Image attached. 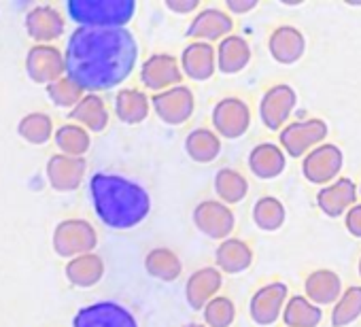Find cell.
I'll return each instance as SVG.
<instances>
[{"label":"cell","instance_id":"1","mask_svg":"<svg viewBox=\"0 0 361 327\" xmlns=\"http://www.w3.org/2000/svg\"><path fill=\"white\" fill-rule=\"evenodd\" d=\"M138 43L128 28L79 26L71 32L64 64L66 77L85 94L121 85L136 68Z\"/></svg>","mask_w":361,"mask_h":327},{"label":"cell","instance_id":"2","mask_svg":"<svg viewBox=\"0 0 361 327\" xmlns=\"http://www.w3.org/2000/svg\"><path fill=\"white\" fill-rule=\"evenodd\" d=\"M90 196L98 219L111 230H132L151 213L147 190L119 175L96 173L90 179Z\"/></svg>","mask_w":361,"mask_h":327},{"label":"cell","instance_id":"3","mask_svg":"<svg viewBox=\"0 0 361 327\" xmlns=\"http://www.w3.org/2000/svg\"><path fill=\"white\" fill-rule=\"evenodd\" d=\"M68 16L79 26L90 28H126L136 13L134 0H71Z\"/></svg>","mask_w":361,"mask_h":327},{"label":"cell","instance_id":"4","mask_svg":"<svg viewBox=\"0 0 361 327\" xmlns=\"http://www.w3.org/2000/svg\"><path fill=\"white\" fill-rule=\"evenodd\" d=\"M51 245L60 257L73 259L77 255L94 253L98 245V232L85 219H64L56 226Z\"/></svg>","mask_w":361,"mask_h":327},{"label":"cell","instance_id":"5","mask_svg":"<svg viewBox=\"0 0 361 327\" xmlns=\"http://www.w3.org/2000/svg\"><path fill=\"white\" fill-rule=\"evenodd\" d=\"M327 132H329L327 123L319 117L293 121L281 130V136H279L281 144L279 147L289 157H304L308 151L323 144V140L327 138Z\"/></svg>","mask_w":361,"mask_h":327},{"label":"cell","instance_id":"6","mask_svg":"<svg viewBox=\"0 0 361 327\" xmlns=\"http://www.w3.org/2000/svg\"><path fill=\"white\" fill-rule=\"evenodd\" d=\"M344 164L342 149L334 142H323L308 151L302 159V175L312 185H329L338 179Z\"/></svg>","mask_w":361,"mask_h":327},{"label":"cell","instance_id":"7","mask_svg":"<svg viewBox=\"0 0 361 327\" xmlns=\"http://www.w3.org/2000/svg\"><path fill=\"white\" fill-rule=\"evenodd\" d=\"M149 100H151L155 115L166 125H183L194 115V109H196L194 92L188 85H174L170 90L153 94V98Z\"/></svg>","mask_w":361,"mask_h":327},{"label":"cell","instance_id":"8","mask_svg":"<svg viewBox=\"0 0 361 327\" xmlns=\"http://www.w3.org/2000/svg\"><path fill=\"white\" fill-rule=\"evenodd\" d=\"M211 121H213V132L221 138H240L247 134V130L251 128V109L243 98L230 96L224 98L215 104L213 113H211Z\"/></svg>","mask_w":361,"mask_h":327},{"label":"cell","instance_id":"9","mask_svg":"<svg viewBox=\"0 0 361 327\" xmlns=\"http://www.w3.org/2000/svg\"><path fill=\"white\" fill-rule=\"evenodd\" d=\"M194 226L200 234L211 240H226L236 228V215L230 206L219 200H202L194 209Z\"/></svg>","mask_w":361,"mask_h":327},{"label":"cell","instance_id":"10","mask_svg":"<svg viewBox=\"0 0 361 327\" xmlns=\"http://www.w3.org/2000/svg\"><path fill=\"white\" fill-rule=\"evenodd\" d=\"M295 104H298V94L291 85L276 83L270 90H266V94L259 100V119L264 128H268L270 132L283 130Z\"/></svg>","mask_w":361,"mask_h":327},{"label":"cell","instance_id":"11","mask_svg":"<svg viewBox=\"0 0 361 327\" xmlns=\"http://www.w3.org/2000/svg\"><path fill=\"white\" fill-rule=\"evenodd\" d=\"M26 73L32 83L49 85L66 75L64 51L56 45H32L26 54Z\"/></svg>","mask_w":361,"mask_h":327},{"label":"cell","instance_id":"12","mask_svg":"<svg viewBox=\"0 0 361 327\" xmlns=\"http://www.w3.org/2000/svg\"><path fill=\"white\" fill-rule=\"evenodd\" d=\"M73 327H138V321L117 302H94L77 310Z\"/></svg>","mask_w":361,"mask_h":327},{"label":"cell","instance_id":"13","mask_svg":"<svg viewBox=\"0 0 361 327\" xmlns=\"http://www.w3.org/2000/svg\"><path fill=\"white\" fill-rule=\"evenodd\" d=\"M26 35L35 41V45H51L66 32L64 16L51 5H37L24 18Z\"/></svg>","mask_w":361,"mask_h":327},{"label":"cell","instance_id":"14","mask_svg":"<svg viewBox=\"0 0 361 327\" xmlns=\"http://www.w3.org/2000/svg\"><path fill=\"white\" fill-rule=\"evenodd\" d=\"M183 73H180L178 60L170 54H153L140 66V83L149 92H164L174 85H180Z\"/></svg>","mask_w":361,"mask_h":327},{"label":"cell","instance_id":"15","mask_svg":"<svg viewBox=\"0 0 361 327\" xmlns=\"http://www.w3.org/2000/svg\"><path fill=\"white\" fill-rule=\"evenodd\" d=\"M289 297V287L285 283H268L264 287H259L251 302H249V314L253 319V323L268 327L274 325L279 321V316L283 314L285 302Z\"/></svg>","mask_w":361,"mask_h":327},{"label":"cell","instance_id":"16","mask_svg":"<svg viewBox=\"0 0 361 327\" xmlns=\"http://www.w3.org/2000/svg\"><path fill=\"white\" fill-rule=\"evenodd\" d=\"M45 173H47V181L49 185L60 192V194H66V192H75L81 187V183L85 181V175H87V161L83 157H68V155H62V153H56L47 159V166H45Z\"/></svg>","mask_w":361,"mask_h":327},{"label":"cell","instance_id":"17","mask_svg":"<svg viewBox=\"0 0 361 327\" xmlns=\"http://www.w3.org/2000/svg\"><path fill=\"white\" fill-rule=\"evenodd\" d=\"M232 30H234V20L230 18L228 11H221L217 7H207L198 11L196 18L192 20L188 28V37L198 43L211 45L215 41H224L226 37H230Z\"/></svg>","mask_w":361,"mask_h":327},{"label":"cell","instance_id":"18","mask_svg":"<svg viewBox=\"0 0 361 327\" xmlns=\"http://www.w3.org/2000/svg\"><path fill=\"white\" fill-rule=\"evenodd\" d=\"M355 202H357V185L346 177H338L329 185L321 187L319 194H317L319 211L325 217H331V219H338V217L346 215V211Z\"/></svg>","mask_w":361,"mask_h":327},{"label":"cell","instance_id":"19","mask_svg":"<svg viewBox=\"0 0 361 327\" xmlns=\"http://www.w3.org/2000/svg\"><path fill=\"white\" fill-rule=\"evenodd\" d=\"M268 51L274 62L289 66L302 60L306 51V39L302 30H298L295 26H279L272 30L268 39Z\"/></svg>","mask_w":361,"mask_h":327},{"label":"cell","instance_id":"20","mask_svg":"<svg viewBox=\"0 0 361 327\" xmlns=\"http://www.w3.org/2000/svg\"><path fill=\"white\" fill-rule=\"evenodd\" d=\"M180 73L192 81H209L217 70L215 47L209 43H190L180 54Z\"/></svg>","mask_w":361,"mask_h":327},{"label":"cell","instance_id":"21","mask_svg":"<svg viewBox=\"0 0 361 327\" xmlns=\"http://www.w3.org/2000/svg\"><path fill=\"white\" fill-rule=\"evenodd\" d=\"M224 285V274L215 266L196 270L185 283V300L194 310H202L213 297L219 295Z\"/></svg>","mask_w":361,"mask_h":327},{"label":"cell","instance_id":"22","mask_svg":"<svg viewBox=\"0 0 361 327\" xmlns=\"http://www.w3.org/2000/svg\"><path fill=\"white\" fill-rule=\"evenodd\" d=\"M247 161H249V171L257 179L270 181V179H276L283 175V171L287 166V155L274 142H259L251 149Z\"/></svg>","mask_w":361,"mask_h":327},{"label":"cell","instance_id":"23","mask_svg":"<svg viewBox=\"0 0 361 327\" xmlns=\"http://www.w3.org/2000/svg\"><path fill=\"white\" fill-rule=\"evenodd\" d=\"M340 293H342V280L334 270L327 268L314 270L304 280V297L319 308L336 304Z\"/></svg>","mask_w":361,"mask_h":327},{"label":"cell","instance_id":"24","mask_svg":"<svg viewBox=\"0 0 361 327\" xmlns=\"http://www.w3.org/2000/svg\"><path fill=\"white\" fill-rule=\"evenodd\" d=\"M217 58V70L224 75H238L245 70L251 62V45L240 35H230L224 41H219V47L215 49Z\"/></svg>","mask_w":361,"mask_h":327},{"label":"cell","instance_id":"25","mask_svg":"<svg viewBox=\"0 0 361 327\" xmlns=\"http://www.w3.org/2000/svg\"><path fill=\"white\" fill-rule=\"evenodd\" d=\"M253 264V249L240 238H226L215 249V268L224 274H240Z\"/></svg>","mask_w":361,"mask_h":327},{"label":"cell","instance_id":"26","mask_svg":"<svg viewBox=\"0 0 361 327\" xmlns=\"http://www.w3.org/2000/svg\"><path fill=\"white\" fill-rule=\"evenodd\" d=\"M64 274L73 287H79V289L96 287L104 276V259L98 253L77 255L66 261Z\"/></svg>","mask_w":361,"mask_h":327},{"label":"cell","instance_id":"27","mask_svg":"<svg viewBox=\"0 0 361 327\" xmlns=\"http://www.w3.org/2000/svg\"><path fill=\"white\" fill-rule=\"evenodd\" d=\"M151 111V100L147 98L145 92L136 87H123L115 96V115L119 117L121 123L136 125L142 123L149 117Z\"/></svg>","mask_w":361,"mask_h":327},{"label":"cell","instance_id":"28","mask_svg":"<svg viewBox=\"0 0 361 327\" xmlns=\"http://www.w3.org/2000/svg\"><path fill=\"white\" fill-rule=\"evenodd\" d=\"M71 119L87 132H102L109 125V111L98 94H85L75 109H71Z\"/></svg>","mask_w":361,"mask_h":327},{"label":"cell","instance_id":"29","mask_svg":"<svg viewBox=\"0 0 361 327\" xmlns=\"http://www.w3.org/2000/svg\"><path fill=\"white\" fill-rule=\"evenodd\" d=\"M145 270L149 272V276L161 283H172L183 272V261H180V257L172 249L157 247L145 255Z\"/></svg>","mask_w":361,"mask_h":327},{"label":"cell","instance_id":"30","mask_svg":"<svg viewBox=\"0 0 361 327\" xmlns=\"http://www.w3.org/2000/svg\"><path fill=\"white\" fill-rule=\"evenodd\" d=\"M185 153L198 164H211L221 153V138L209 128H196L185 138Z\"/></svg>","mask_w":361,"mask_h":327},{"label":"cell","instance_id":"31","mask_svg":"<svg viewBox=\"0 0 361 327\" xmlns=\"http://www.w3.org/2000/svg\"><path fill=\"white\" fill-rule=\"evenodd\" d=\"M215 194L219 198V202L228 204H238L247 198L249 194V181L245 179V175H240L234 168H221L215 175Z\"/></svg>","mask_w":361,"mask_h":327},{"label":"cell","instance_id":"32","mask_svg":"<svg viewBox=\"0 0 361 327\" xmlns=\"http://www.w3.org/2000/svg\"><path fill=\"white\" fill-rule=\"evenodd\" d=\"M323 319V308L308 302L304 295H293L285 302L283 323L287 327H317Z\"/></svg>","mask_w":361,"mask_h":327},{"label":"cell","instance_id":"33","mask_svg":"<svg viewBox=\"0 0 361 327\" xmlns=\"http://www.w3.org/2000/svg\"><path fill=\"white\" fill-rule=\"evenodd\" d=\"M54 140L62 155L68 157H83L87 149L92 147V136L87 130H83L77 123H64L54 132Z\"/></svg>","mask_w":361,"mask_h":327},{"label":"cell","instance_id":"34","mask_svg":"<svg viewBox=\"0 0 361 327\" xmlns=\"http://www.w3.org/2000/svg\"><path fill=\"white\" fill-rule=\"evenodd\" d=\"M287 219L285 204L274 196H262L253 204V221L262 232H276Z\"/></svg>","mask_w":361,"mask_h":327},{"label":"cell","instance_id":"35","mask_svg":"<svg viewBox=\"0 0 361 327\" xmlns=\"http://www.w3.org/2000/svg\"><path fill=\"white\" fill-rule=\"evenodd\" d=\"M361 316V285L342 289L331 310V327H346Z\"/></svg>","mask_w":361,"mask_h":327},{"label":"cell","instance_id":"36","mask_svg":"<svg viewBox=\"0 0 361 327\" xmlns=\"http://www.w3.org/2000/svg\"><path fill=\"white\" fill-rule=\"evenodd\" d=\"M18 134L26 142L41 147V144H45V142L51 140V136H54V121H51V117L47 113H39V111L28 113V115H24L20 119Z\"/></svg>","mask_w":361,"mask_h":327},{"label":"cell","instance_id":"37","mask_svg":"<svg viewBox=\"0 0 361 327\" xmlns=\"http://www.w3.org/2000/svg\"><path fill=\"white\" fill-rule=\"evenodd\" d=\"M202 316L207 327H232L236 319V306L230 297L217 295L202 308Z\"/></svg>","mask_w":361,"mask_h":327},{"label":"cell","instance_id":"38","mask_svg":"<svg viewBox=\"0 0 361 327\" xmlns=\"http://www.w3.org/2000/svg\"><path fill=\"white\" fill-rule=\"evenodd\" d=\"M45 92H47L49 100H51L56 106H60V109H75L77 102L85 96V92H83L75 81H71L66 75H64L62 79H58V81L45 85Z\"/></svg>","mask_w":361,"mask_h":327},{"label":"cell","instance_id":"39","mask_svg":"<svg viewBox=\"0 0 361 327\" xmlns=\"http://www.w3.org/2000/svg\"><path fill=\"white\" fill-rule=\"evenodd\" d=\"M344 228L350 236L361 238V204H353L344 215Z\"/></svg>","mask_w":361,"mask_h":327},{"label":"cell","instance_id":"40","mask_svg":"<svg viewBox=\"0 0 361 327\" xmlns=\"http://www.w3.org/2000/svg\"><path fill=\"white\" fill-rule=\"evenodd\" d=\"M200 7V0H166V9L178 16H188Z\"/></svg>","mask_w":361,"mask_h":327},{"label":"cell","instance_id":"41","mask_svg":"<svg viewBox=\"0 0 361 327\" xmlns=\"http://www.w3.org/2000/svg\"><path fill=\"white\" fill-rule=\"evenodd\" d=\"M259 3L257 0H226V9L234 16H245L251 13Z\"/></svg>","mask_w":361,"mask_h":327},{"label":"cell","instance_id":"42","mask_svg":"<svg viewBox=\"0 0 361 327\" xmlns=\"http://www.w3.org/2000/svg\"><path fill=\"white\" fill-rule=\"evenodd\" d=\"M183 327H207L204 323H188V325H183Z\"/></svg>","mask_w":361,"mask_h":327},{"label":"cell","instance_id":"43","mask_svg":"<svg viewBox=\"0 0 361 327\" xmlns=\"http://www.w3.org/2000/svg\"><path fill=\"white\" fill-rule=\"evenodd\" d=\"M357 270H359V276H361V257H359V264H357Z\"/></svg>","mask_w":361,"mask_h":327},{"label":"cell","instance_id":"44","mask_svg":"<svg viewBox=\"0 0 361 327\" xmlns=\"http://www.w3.org/2000/svg\"><path fill=\"white\" fill-rule=\"evenodd\" d=\"M357 196H361V185H359V190H357Z\"/></svg>","mask_w":361,"mask_h":327}]
</instances>
